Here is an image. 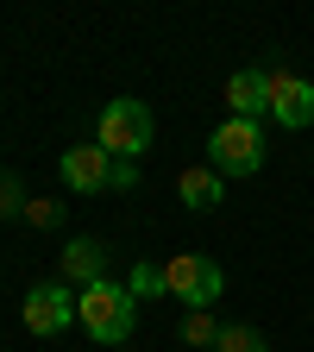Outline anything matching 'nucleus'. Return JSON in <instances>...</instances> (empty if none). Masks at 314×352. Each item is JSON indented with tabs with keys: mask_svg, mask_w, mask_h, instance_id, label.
Wrapping results in <instances>:
<instances>
[{
	"mask_svg": "<svg viewBox=\"0 0 314 352\" xmlns=\"http://www.w3.org/2000/svg\"><path fill=\"white\" fill-rule=\"evenodd\" d=\"M76 321H82V333L95 346H126L132 327H139V296L126 283H113V277L88 283V289H76Z\"/></svg>",
	"mask_w": 314,
	"mask_h": 352,
	"instance_id": "obj_1",
	"label": "nucleus"
},
{
	"mask_svg": "<svg viewBox=\"0 0 314 352\" xmlns=\"http://www.w3.org/2000/svg\"><path fill=\"white\" fill-rule=\"evenodd\" d=\"M208 170L214 176H258L264 170V120H220L208 132Z\"/></svg>",
	"mask_w": 314,
	"mask_h": 352,
	"instance_id": "obj_2",
	"label": "nucleus"
},
{
	"mask_svg": "<svg viewBox=\"0 0 314 352\" xmlns=\"http://www.w3.org/2000/svg\"><path fill=\"white\" fill-rule=\"evenodd\" d=\"M95 145H101L107 157H126V164H132V157L151 145V107H145V101H132V95L107 101L101 120H95Z\"/></svg>",
	"mask_w": 314,
	"mask_h": 352,
	"instance_id": "obj_3",
	"label": "nucleus"
},
{
	"mask_svg": "<svg viewBox=\"0 0 314 352\" xmlns=\"http://www.w3.org/2000/svg\"><path fill=\"white\" fill-rule=\"evenodd\" d=\"M164 289L176 302H189V308H214L220 289H227V271H220L214 258H201V252H176L164 264Z\"/></svg>",
	"mask_w": 314,
	"mask_h": 352,
	"instance_id": "obj_4",
	"label": "nucleus"
},
{
	"mask_svg": "<svg viewBox=\"0 0 314 352\" xmlns=\"http://www.w3.org/2000/svg\"><path fill=\"white\" fill-rule=\"evenodd\" d=\"M19 315H25V333H38V340H51V333H63V327H76V289L57 277V283H38V289H25V302H19Z\"/></svg>",
	"mask_w": 314,
	"mask_h": 352,
	"instance_id": "obj_5",
	"label": "nucleus"
},
{
	"mask_svg": "<svg viewBox=\"0 0 314 352\" xmlns=\"http://www.w3.org/2000/svg\"><path fill=\"white\" fill-rule=\"evenodd\" d=\"M271 120L289 126V132H308V126H314V82H308V76L271 69Z\"/></svg>",
	"mask_w": 314,
	"mask_h": 352,
	"instance_id": "obj_6",
	"label": "nucleus"
},
{
	"mask_svg": "<svg viewBox=\"0 0 314 352\" xmlns=\"http://www.w3.org/2000/svg\"><path fill=\"white\" fill-rule=\"evenodd\" d=\"M57 170H63V183H69L76 195H95V189L113 183V157H107L101 145H69Z\"/></svg>",
	"mask_w": 314,
	"mask_h": 352,
	"instance_id": "obj_7",
	"label": "nucleus"
},
{
	"mask_svg": "<svg viewBox=\"0 0 314 352\" xmlns=\"http://www.w3.org/2000/svg\"><path fill=\"white\" fill-rule=\"evenodd\" d=\"M57 271H63V283L69 289H88V283H107V245L101 239H69L63 252H57Z\"/></svg>",
	"mask_w": 314,
	"mask_h": 352,
	"instance_id": "obj_8",
	"label": "nucleus"
},
{
	"mask_svg": "<svg viewBox=\"0 0 314 352\" xmlns=\"http://www.w3.org/2000/svg\"><path fill=\"white\" fill-rule=\"evenodd\" d=\"M227 107H233V120H264L271 113V69H233L227 76Z\"/></svg>",
	"mask_w": 314,
	"mask_h": 352,
	"instance_id": "obj_9",
	"label": "nucleus"
},
{
	"mask_svg": "<svg viewBox=\"0 0 314 352\" xmlns=\"http://www.w3.org/2000/svg\"><path fill=\"white\" fill-rule=\"evenodd\" d=\"M176 195H183L195 214H214L220 201H227V176H214L208 164H189L183 176H176Z\"/></svg>",
	"mask_w": 314,
	"mask_h": 352,
	"instance_id": "obj_10",
	"label": "nucleus"
},
{
	"mask_svg": "<svg viewBox=\"0 0 314 352\" xmlns=\"http://www.w3.org/2000/svg\"><path fill=\"white\" fill-rule=\"evenodd\" d=\"M214 352H271V340H264V327H251V321H233V327H220Z\"/></svg>",
	"mask_w": 314,
	"mask_h": 352,
	"instance_id": "obj_11",
	"label": "nucleus"
},
{
	"mask_svg": "<svg viewBox=\"0 0 314 352\" xmlns=\"http://www.w3.org/2000/svg\"><path fill=\"white\" fill-rule=\"evenodd\" d=\"M214 340H220L214 308H189V321H183V346H214Z\"/></svg>",
	"mask_w": 314,
	"mask_h": 352,
	"instance_id": "obj_12",
	"label": "nucleus"
},
{
	"mask_svg": "<svg viewBox=\"0 0 314 352\" xmlns=\"http://www.w3.org/2000/svg\"><path fill=\"white\" fill-rule=\"evenodd\" d=\"M126 289L139 296V302H145V296H170V289H164V264H132V277H126Z\"/></svg>",
	"mask_w": 314,
	"mask_h": 352,
	"instance_id": "obj_13",
	"label": "nucleus"
},
{
	"mask_svg": "<svg viewBox=\"0 0 314 352\" xmlns=\"http://www.w3.org/2000/svg\"><path fill=\"white\" fill-rule=\"evenodd\" d=\"M25 201H32V195H25V183H19L13 170H0V214L19 220V214H25Z\"/></svg>",
	"mask_w": 314,
	"mask_h": 352,
	"instance_id": "obj_14",
	"label": "nucleus"
},
{
	"mask_svg": "<svg viewBox=\"0 0 314 352\" xmlns=\"http://www.w3.org/2000/svg\"><path fill=\"white\" fill-rule=\"evenodd\" d=\"M57 220H63V201L57 195H32L25 201V227H57Z\"/></svg>",
	"mask_w": 314,
	"mask_h": 352,
	"instance_id": "obj_15",
	"label": "nucleus"
},
{
	"mask_svg": "<svg viewBox=\"0 0 314 352\" xmlns=\"http://www.w3.org/2000/svg\"><path fill=\"white\" fill-rule=\"evenodd\" d=\"M107 189H120V195H126V189H139V164L113 157V183H107Z\"/></svg>",
	"mask_w": 314,
	"mask_h": 352,
	"instance_id": "obj_16",
	"label": "nucleus"
}]
</instances>
